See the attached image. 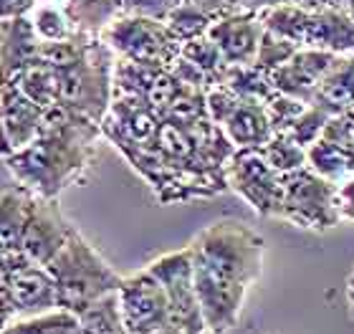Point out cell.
Instances as JSON below:
<instances>
[{
  "label": "cell",
  "mask_w": 354,
  "mask_h": 334,
  "mask_svg": "<svg viewBox=\"0 0 354 334\" xmlns=\"http://www.w3.org/2000/svg\"><path fill=\"white\" fill-rule=\"evenodd\" d=\"M187 248L207 334L230 332L263 271V238L243 221L225 218L205 225Z\"/></svg>",
  "instance_id": "cell-1"
},
{
  "label": "cell",
  "mask_w": 354,
  "mask_h": 334,
  "mask_svg": "<svg viewBox=\"0 0 354 334\" xmlns=\"http://www.w3.org/2000/svg\"><path fill=\"white\" fill-rule=\"evenodd\" d=\"M102 137V124L94 119L53 104L44 111L41 132L26 147L6 157V167L15 183L36 198L56 201L91 167Z\"/></svg>",
  "instance_id": "cell-2"
},
{
  "label": "cell",
  "mask_w": 354,
  "mask_h": 334,
  "mask_svg": "<svg viewBox=\"0 0 354 334\" xmlns=\"http://www.w3.org/2000/svg\"><path fill=\"white\" fill-rule=\"evenodd\" d=\"M44 61L53 68L59 104L102 124L114 97V51L102 36H76L44 44Z\"/></svg>",
  "instance_id": "cell-3"
},
{
  "label": "cell",
  "mask_w": 354,
  "mask_h": 334,
  "mask_svg": "<svg viewBox=\"0 0 354 334\" xmlns=\"http://www.w3.org/2000/svg\"><path fill=\"white\" fill-rule=\"evenodd\" d=\"M46 268L59 291V309H66L71 314L102 299L104 294L117 291L122 281V276L102 259V253L79 230L68 236L64 248Z\"/></svg>",
  "instance_id": "cell-4"
},
{
  "label": "cell",
  "mask_w": 354,
  "mask_h": 334,
  "mask_svg": "<svg viewBox=\"0 0 354 334\" xmlns=\"http://www.w3.org/2000/svg\"><path fill=\"white\" fill-rule=\"evenodd\" d=\"M259 15L266 30L286 38L299 48L354 56V21L337 8H304L286 3Z\"/></svg>",
  "instance_id": "cell-5"
},
{
  "label": "cell",
  "mask_w": 354,
  "mask_h": 334,
  "mask_svg": "<svg viewBox=\"0 0 354 334\" xmlns=\"http://www.w3.org/2000/svg\"><path fill=\"white\" fill-rule=\"evenodd\" d=\"M102 38L109 44L117 59L170 68L180 56L183 44L170 33L167 23L142 15H119Z\"/></svg>",
  "instance_id": "cell-6"
},
{
  "label": "cell",
  "mask_w": 354,
  "mask_h": 334,
  "mask_svg": "<svg viewBox=\"0 0 354 334\" xmlns=\"http://www.w3.org/2000/svg\"><path fill=\"white\" fill-rule=\"evenodd\" d=\"M279 221L301 230L326 233L339 225L334 205V183L322 178L311 167H299L283 175V203Z\"/></svg>",
  "instance_id": "cell-7"
},
{
  "label": "cell",
  "mask_w": 354,
  "mask_h": 334,
  "mask_svg": "<svg viewBox=\"0 0 354 334\" xmlns=\"http://www.w3.org/2000/svg\"><path fill=\"white\" fill-rule=\"evenodd\" d=\"M205 102L210 119L225 132L236 149H261L273 137L266 102L236 97L225 86H213L205 94Z\"/></svg>",
  "instance_id": "cell-8"
},
{
  "label": "cell",
  "mask_w": 354,
  "mask_h": 334,
  "mask_svg": "<svg viewBox=\"0 0 354 334\" xmlns=\"http://www.w3.org/2000/svg\"><path fill=\"white\" fill-rule=\"evenodd\" d=\"M228 190L241 195L261 218H281L283 203V172L273 170L259 149H236L225 165Z\"/></svg>",
  "instance_id": "cell-9"
},
{
  "label": "cell",
  "mask_w": 354,
  "mask_h": 334,
  "mask_svg": "<svg viewBox=\"0 0 354 334\" xmlns=\"http://www.w3.org/2000/svg\"><path fill=\"white\" fill-rule=\"evenodd\" d=\"M147 271L165 289L172 324L183 334H207L205 317H203L198 291H195V279H192L190 248L185 245L180 251L165 253L160 259L149 261Z\"/></svg>",
  "instance_id": "cell-10"
},
{
  "label": "cell",
  "mask_w": 354,
  "mask_h": 334,
  "mask_svg": "<svg viewBox=\"0 0 354 334\" xmlns=\"http://www.w3.org/2000/svg\"><path fill=\"white\" fill-rule=\"evenodd\" d=\"M117 299L129 334H155L167 327H175L165 289L155 276L149 274L147 266L129 276H122Z\"/></svg>",
  "instance_id": "cell-11"
},
{
  "label": "cell",
  "mask_w": 354,
  "mask_h": 334,
  "mask_svg": "<svg viewBox=\"0 0 354 334\" xmlns=\"http://www.w3.org/2000/svg\"><path fill=\"white\" fill-rule=\"evenodd\" d=\"M342 61V56L329 51H317V48H299L288 56L281 66L271 71V84L273 89L286 94V97L311 104L317 91L322 89V84L332 68Z\"/></svg>",
  "instance_id": "cell-12"
},
{
  "label": "cell",
  "mask_w": 354,
  "mask_h": 334,
  "mask_svg": "<svg viewBox=\"0 0 354 334\" xmlns=\"http://www.w3.org/2000/svg\"><path fill=\"white\" fill-rule=\"evenodd\" d=\"M74 225L66 221V216L61 213L56 201H44V198H33L30 210L23 223L21 233V248L28 253L30 259L48 266L53 256L64 248L68 236L74 233Z\"/></svg>",
  "instance_id": "cell-13"
},
{
  "label": "cell",
  "mask_w": 354,
  "mask_h": 334,
  "mask_svg": "<svg viewBox=\"0 0 354 334\" xmlns=\"http://www.w3.org/2000/svg\"><path fill=\"white\" fill-rule=\"evenodd\" d=\"M44 106L30 102L15 82L0 84V160L26 147L44 124Z\"/></svg>",
  "instance_id": "cell-14"
},
{
  "label": "cell",
  "mask_w": 354,
  "mask_h": 334,
  "mask_svg": "<svg viewBox=\"0 0 354 334\" xmlns=\"http://www.w3.org/2000/svg\"><path fill=\"white\" fill-rule=\"evenodd\" d=\"M263 23L259 13L251 10H233V13L221 15L210 26L207 38L218 46L223 59L230 66H251L259 53L261 38H263Z\"/></svg>",
  "instance_id": "cell-15"
},
{
  "label": "cell",
  "mask_w": 354,
  "mask_h": 334,
  "mask_svg": "<svg viewBox=\"0 0 354 334\" xmlns=\"http://www.w3.org/2000/svg\"><path fill=\"white\" fill-rule=\"evenodd\" d=\"M8 291V297L13 299L18 317H36L46 314L51 309H59V291L53 284L48 268L30 261L28 266L15 271L0 284Z\"/></svg>",
  "instance_id": "cell-16"
},
{
  "label": "cell",
  "mask_w": 354,
  "mask_h": 334,
  "mask_svg": "<svg viewBox=\"0 0 354 334\" xmlns=\"http://www.w3.org/2000/svg\"><path fill=\"white\" fill-rule=\"evenodd\" d=\"M44 51L28 15L0 21V84L13 82L15 76L36 64Z\"/></svg>",
  "instance_id": "cell-17"
},
{
  "label": "cell",
  "mask_w": 354,
  "mask_h": 334,
  "mask_svg": "<svg viewBox=\"0 0 354 334\" xmlns=\"http://www.w3.org/2000/svg\"><path fill=\"white\" fill-rule=\"evenodd\" d=\"M311 104L326 109L332 117L354 111V56H342V61L324 79Z\"/></svg>",
  "instance_id": "cell-18"
},
{
  "label": "cell",
  "mask_w": 354,
  "mask_h": 334,
  "mask_svg": "<svg viewBox=\"0 0 354 334\" xmlns=\"http://www.w3.org/2000/svg\"><path fill=\"white\" fill-rule=\"evenodd\" d=\"M76 33L102 36L119 15H124V0H66L64 3Z\"/></svg>",
  "instance_id": "cell-19"
},
{
  "label": "cell",
  "mask_w": 354,
  "mask_h": 334,
  "mask_svg": "<svg viewBox=\"0 0 354 334\" xmlns=\"http://www.w3.org/2000/svg\"><path fill=\"white\" fill-rule=\"evenodd\" d=\"M36 195L23 185H0V245H21L23 223Z\"/></svg>",
  "instance_id": "cell-20"
},
{
  "label": "cell",
  "mask_w": 354,
  "mask_h": 334,
  "mask_svg": "<svg viewBox=\"0 0 354 334\" xmlns=\"http://www.w3.org/2000/svg\"><path fill=\"white\" fill-rule=\"evenodd\" d=\"M180 59L187 61V64L203 76L207 91L213 89V86H221L225 74H228V66H230L228 61L223 59V53L218 51V46H215L207 36L192 38V41L183 44V48H180Z\"/></svg>",
  "instance_id": "cell-21"
},
{
  "label": "cell",
  "mask_w": 354,
  "mask_h": 334,
  "mask_svg": "<svg viewBox=\"0 0 354 334\" xmlns=\"http://www.w3.org/2000/svg\"><path fill=\"white\" fill-rule=\"evenodd\" d=\"M79 319V332L82 334H129L122 319V309H119L117 291L104 294L91 304L74 314Z\"/></svg>",
  "instance_id": "cell-22"
},
{
  "label": "cell",
  "mask_w": 354,
  "mask_h": 334,
  "mask_svg": "<svg viewBox=\"0 0 354 334\" xmlns=\"http://www.w3.org/2000/svg\"><path fill=\"white\" fill-rule=\"evenodd\" d=\"M15 86L30 99V102H36L38 106H48L59 104V86H56V76H53V68L48 66L44 61V53H41V59L36 64H30L26 71L13 79Z\"/></svg>",
  "instance_id": "cell-23"
},
{
  "label": "cell",
  "mask_w": 354,
  "mask_h": 334,
  "mask_svg": "<svg viewBox=\"0 0 354 334\" xmlns=\"http://www.w3.org/2000/svg\"><path fill=\"white\" fill-rule=\"evenodd\" d=\"M218 18L213 13H207V10H203L198 6H190V3H177L170 10V15L165 18L170 33L180 44H187L192 38L207 36V30H210V26Z\"/></svg>",
  "instance_id": "cell-24"
},
{
  "label": "cell",
  "mask_w": 354,
  "mask_h": 334,
  "mask_svg": "<svg viewBox=\"0 0 354 334\" xmlns=\"http://www.w3.org/2000/svg\"><path fill=\"white\" fill-rule=\"evenodd\" d=\"M28 18L44 44H59V41L76 36L74 23L64 6H36L28 13Z\"/></svg>",
  "instance_id": "cell-25"
},
{
  "label": "cell",
  "mask_w": 354,
  "mask_h": 334,
  "mask_svg": "<svg viewBox=\"0 0 354 334\" xmlns=\"http://www.w3.org/2000/svg\"><path fill=\"white\" fill-rule=\"evenodd\" d=\"M263 160L279 172H294L299 167H306V147L294 142L286 132H273V137L259 149Z\"/></svg>",
  "instance_id": "cell-26"
},
{
  "label": "cell",
  "mask_w": 354,
  "mask_h": 334,
  "mask_svg": "<svg viewBox=\"0 0 354 334\" xmlns=\"http://www.w3.org/2000/svg\"><path fill=\"white\" fill-rule=\"evenodd\" d=\"M329 119H332V114H329L326 109H322V106H317V104H309L299 117L294 119V122H291V124L286 127V129H283V132H286L294 142H299L301 147L309 149L311 145L322 137V132H324V127Z\"/></svg>",
  "instance_id": "cell-27"
},
{
  "label": "cell",
  "mask_w": 354,
  "mask_h": 334,
  "mask_svg": "<svg viewBox=\"0 0 354 334\" xmlns=\"http://www.w3.org/2000/svg\"><path fill=\"white\" fill-rule=\"evenodd\" d=\"M294 51H299V46L296 44L276 36V33H271V30H263V38H261V46H259V53H256L253 66H259L261 71L271 74L273 68L281 66Z\"/></svg>",
  "instance_id": "cell-28"
},
{
  "label": "cell",
  "mask_w": 354,
  "mask_h": 334,
  "mask_svg": "<svg viewBox=\"0 0 354 334\" xmlns=\"http://www.w3.org/2000/svg\"><path fill=\"white\" fill-rule=\"evenodd\" d=\"M334 205L339 223H354V172L334 183Z\"/></svg>",
  "instance_id": "cell-29"
},
{
  "label": "cell",
  "mask_w": 354,
  "mask_h": 334,
  "mask_svg": "<svg viewBox=\"0 0 354 334\" xmlns=\"http://www.w3.org/2000/svg\"><path fill=\"white\" fill-rule=\"evenodd\" d=\"M175 6L177 0H124V15H142V18L165 21Z\"/></svg>",
  "instance_id": "cell-30"
},
{
  "label": "cell",
  "mask_w": 354,
  "mask_h": 334,
  "mask_svg": "<svg viewBox=\"0 0 354 334\" xmlns=\"http://www.w3.org/2000/svg\"><path fill=\"white\" fill-rule=\"evenodd\" d=\"M177 3H190V6H198L207 13H213L215 18H221L225 13H233V10H241L238 0H177Z\"/></svg>",
  "instance_id": "cell-31"
},
{
  "label": "cell",
  "mask_w": 354,
  "mask_h": 334,
  "mask_svg": "<svg viewBox=\"0 0 354 334\" xmlns=\"http://www.w3.org/2000/svg\"><path fill=\"white\" fill-rule=\"evenodd\" d=\"M36 8V0H0V21L28 15Z\"/></svg>",
  "instance_id": "cell-32"
},
{
  "label": "cell",
  "mask_w": 354,
  "mask_h": 334,
  "mask_svg": "<svg viewBox=\"0 0 354 334\" xmlns=\"http://www.w3.org/2000/svg\"><path fill=\"white\" fill-rule=\"evenodd\" d=\"M13 319H18V312H15L13 299L8 297V291L0 286V332H3V329H6Z\"/></svg>",
  "instance_id": "cell-33"
},
{
  "label": "cell",
  "mask_w": 354,
  "mask_h": 334,
  "mask_svg": "<svg viewBox=\"0 0 354 334\" xmlns=\"http://www.w3.org/2000/svg\"><path fill=\"white\" fill-rule=\"evenodd\" d=\"M286 3H296V0H238L241 10H251V13H263L268 8L286 6Z\"/></svg>",
  "instance_id": "cell-34"
},
{
  "label": "cell",
  "mask_w": 354,
  "mask_h": 334,
  "mask_svg": "<svg viewBox=\"0 0 354 334\" xmlns=\"http://www.w3.org/2000/svg\"><path fill=\"white\" fill-rule=\"evenodd\" d=\"M344 297H347V312H349V319L354 322V268H352V274L347 276V284H344Z\"/></svg>",
  "instance_id": "cell-35"
},
{
  "label": "cell",
  "mask_w": 354,
  "mask_h": 334,
  "mask_svg": "<svg viewBox=\"0 0 354 334\" xmlns=\"http://www.w3.org/2000/svg\"><path fill=\"white\" fill-rule=\"evenodd\" d=\"M66 0H36V6H64Z\"/></svg>",
  "instance_id": "cell-36"
},
{
  "label": "cell",
  "mask_w": 354,
  "mask_h": 334,
  "mask_svg": "<svg viewBox=\"0 0 354 334\" xmlns=\"http://www.w3.org/2000/svg\"><path fill=\"white\" fill-rule=\"evenodd\" d=\"M155 334H183L177 327H167V329H162V332H155Z\"/></svg>",
  "instance_id": "cell-37"
}]
</instances>
